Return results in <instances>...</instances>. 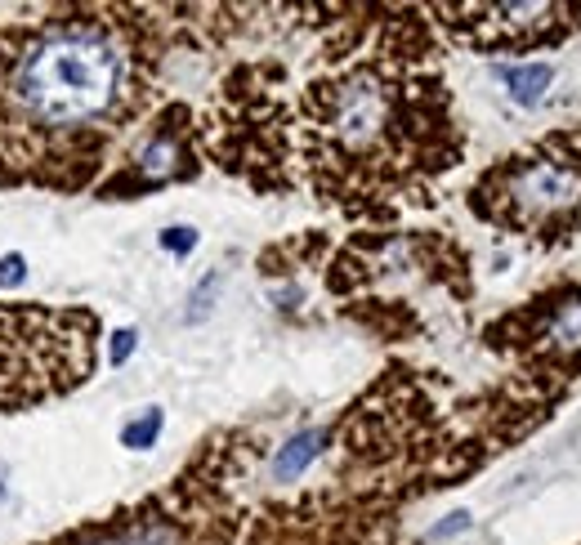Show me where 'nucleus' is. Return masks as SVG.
<instances>
[{"instance_id": "1", "label": "nucleus", "mask_w": 581, "mask_h": 545, "mask_svg": "<svg viewBox=\"0 0 581 545\" xmlns=\"http://www.w3.org/2000/svg\"><path fill=\"white\" fill-rule=\"evenodd\" d=\"M233 9L54 5L0 23V188L94 193L157 112L175 50Z\"/></svg>"}, {"instance_id": "2", "label": "nucleus", "mask_w": 581, "mask_h": 545, "mask_svg": "<svg viewBox=\"0 0 581 545\" xmlns=\"http://www.w3.org/2000/svg\"><path fill=\"white\" fill-rule=\"evenodd\" d=\"M438 54L425 9H345L291 103L295 184L349 219L385 224L430 206L438 179L465 157Z\"/></svg>"}, {"instance_id": "3", "label": "nucleus", "mask_w": 581, "mask_h": 545, "mask_svg": "<svg viewBox=\"0 0 581 545\" xmlns=\"http://www.w3.org/2000/svg\"><path fill=\"white\" fill-rule=\"evenodd\" d=\"M269 452L260 429L228 425L202 438L184 470L144 501L85 519L41 545H242L246 510L242 483Z\"/></svg>"}, {"instance_id": "4", "label": "nucleus", "mask_w": 581, "mask_h": 545, "mask_svg": "<svg viewBox=\"0 0 581 545\" xmlns=\"http://www.w3.org/2000/svg\"><path fill=\"white\" fill-rule=\"evenodd\" d=\"M483 344L510 362L492 385L523 429H537L581 385V282L555 277L483 327Z\"/></svg>"}, {"instance_id": "5", "label": "nucleus", "mask_w": 581, "mask_h": 545, "mask_svg": "<svg viewBox=\"0 0 581 545\" xmlns=\"http://www.w3.org/2000/svg\"><path fill=\"white\" fill-rule=\"evenodd\" d=\"M465 206L497 233L541 251H564L581 237V126H559L528 148L492 161Z\"/></svg>"}, {"instance_id": "6", "label": "nucleus", "mask_w": 581, "mask_h": 545, "mask_svg": "<svg viewBox=\"0 0 581 545\" xmlns=\"http://www.w3.org/2000/svg\"><path fill=\"white\" fill-rule=\"evenodd\" d=\"M287 68L273 59L237 63L219 81L202 126V157L219 170L246 179L255 193H291V103L282 99Z\"/></svg>"}, {"instance_id": "7", "label": "nucleus", "mask_w": 581, "mask_h": 545, "mask_svg": "<svg viewBox=\"0 0 581 545\" xmlns=\"http://www.w3.org/2000/svg\"><path fill=\"white\" fill-rule=\"evenodd\" d=\"M99 313L0 304V411H27L94 380Z\"/></svg>"}, {"instance_id": "8", "label": "nucleus", "mask_w": 581, "mask_h": 545, "mask_svg": "<svg viewBox=\"0 0 581 545\" xmlns=\"http://www.w3.org/2000/svg\"><path fill=\"white\" fill-rule=\"evenodd\" d=\"M202 126L188 103H161L139 126V135L126 143L117 166L99 179V202H135L157 188L188 184L202 175Z\"/></svg>"}, {"instance_id": "9", "label": "nucleus", "mask_w": 581, "mask_h": 545, "mask_svg": "<svg viewBox=\"0 0 581 545\" xmlns=\"http://www.w3.org/2000/svg\"><path fill=\"white\" fill-rule=\"evenodd\" d=\"M425 14L479 54L555 50L581 32V5H430Z\"/></svg>"}, {"instance_id": "10", "label": "nucleus", "mask_w": 581, "mask_h": 545, "mask_svg": "<svg viewBox=\"0 0 581 545\" xmlns=\"http://www.w3.org/2000/svg\"><path fill=\"white\" fill-rule=\"evenodd\" d=\"M327 443H331V429L327 425H304L295 429L291 438H282L278 447H273L269 465H264V478H269L273 487H291L300 483L304 474L313 470V465L327 456Z\"/></svg>"}, {"instance_id": "11", "label": "nucleus", "mask_w": 581, "mask_h": 545, "mask_svg": "<svg viewBox=\"0 0 581 545\" xmlns=\"http://www.w3.org/2000/svg\"><path fill=\"white\" fill-rule=\"evenodd\" d=\"M497 81L506 85V94L519 108H537L546 99L550 81H555V63L528 59V63H497Z\"/></svg>"}, {"instance_id": "12", "label": "nucleus", "mask_w": 581, "mask_h": 545, "mask_svg": "<svg viewBox=\"0 0 581 545\" xmlns=\"http://www.w3.org/2000/svg\"><path fill=\"white\" fill-rule=\"evenodd\" d=\"M161 429H166V407L161 403H148V407H139L135 416L121 425V447L126 452H152V447L161 443Z\"/></svg>"}, {"instance_id": "13", "label": "nucleus", "mask_w": 581, "mask_h": 545, "mask_svg": "<svg viewBox=\"0 0 581 545\" xmlns=\"http://www.w3.org/2000/svg\"><path fill=\"white\" fill-rule=\"evenodd\" d=\"M219 286H224V273L211 269L202 277V282L193 286V295H188V313H184V322L193 327V322H202L206 313H211V304H215V295H219Z\"/></svg>"}, {"instance_id": "14", "label": "nucleus", "mask_w": 581, "mask_h": 545, "mask_svg": "<svg viewBox=\"0 0 581 545\" xmlns=\"http://www.w3.org/2000/svg\"><path fill=\"white\" fill-rule=\"evenodd\" d=\"M197 242H202V233H197L193 224H170L157 233V246L166 255H175V260H188V255L197 251Z\"/></svg>"}, {"instance_id": "15", "label": "nucleus", "mask_w": 581, "mask_h": 545, "mask_svg": "<svg viewBox=\"0 0 581 545\" xmlns=\"http://www.w3.org/2000/svg\"><path fill=\"white\" fill-rule=\"evenodd\" d=\"M135 349H139V327H121V331H112V336H108V367H112V371L126 367V362L135 358Z\"/></svg>"}, {"instance_id": "16", "label": "nucleus", "mask_w": 581, "mask_h": 545, "mask_svg": "<svg viewBox=\"0 0 581 545\" xmlns=\"http://www.w3.org/2000/svg\"><path fill=\"white\" fill-rule=\"evenodd\" d=\"M27 282V255L5 251L0 255V291H14V286Z\"/></svg>"}, {"instance_id": "17", "label": "nucleus", "mask_w": 581, "mask_h": 545, "mask_svg": "<svg viewBox=\"0 0 581 545\" xmlns=\"http://www.w3.org/2000/svg\"><path fill=\"white\" fill-rule=\"evenodd\" d=\"M9 496V487H5V465H0V501Z\"/></svg>"}]
</instances>
